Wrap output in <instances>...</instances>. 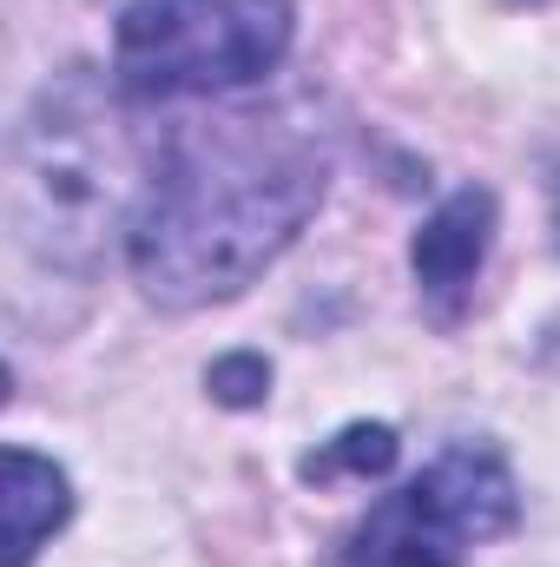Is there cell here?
<instances>
[{
  "label": "cell",
  "instance_id": "7",
  "mask_svg": "<svg viewBox=\"0 0 560 567\" xmlns=\"http://www.w3.org/2000/svg\"><path fill=\"white\" fill-rule=\"evenodd\" d=\"M396 455H403V442H396V429L390 423H350V429H336L317 455H303L297 475H303V482H336V475L376 482V475L396 468Z\"/></svg>",
  "mask_w": 560,
  "mask_h": 567
},
{
  "label": "cell",
  "instance_id": "2",
  "mask_svg": "<svg viewBox=\"0 0 560 567\" xmlns=\"http://www.w3.org/2000/svg\"><path fill=\"white\" fill-rule=\"evenodd\" d=\"M139 152L93 66L53 73L7 140V238L33 278L86 297L139 212Z\"/></svg>",
  "mask_w": 560,
  "mask_h": 567
},
{
  "label": "cell",
  "instance_id": "1",
  "mask_svg": "<svg viewBox=\"0 0 560 567\" xmlns=\"http://www.w3.org/2000/svg\"><path fill=\"white\" fill-rule=\"evenodd\" d=\"M336 152L303 113L191 120L152 152L126 265L152 303L205 310L265 278L330 198Z\"/></svg>",
  "mask_w": 560,
  "mask_h": 567
},
{
  "label": "cell",
  "instance_id": "8",
  "mask_svg": "<svg viewBox=\"0 0 560 567\" xmlns=\"http://www.w3.org/2000/svg\"><path fill=\"white\" fill-rule=\"evenodd\" d=\"M205 390H211V403H225V410H258V403L271 396V363H265L258 350H231V357H218V363L205 370Z\"/></svg>",
  "mask_w": 560,
  "mask_h": 567
},
{
  "label": "cell",
  "instance_id": "6",
  "mask_svg": "<svg viewBox=\"0 0 560 567\" xmlns=\"http://www.w3.org/2000/svg\"><path fill=\"white\" fill-rule=\"evenodd\" d=\"M0 515H7V567H33L40 542L53 528H66L73 488H66V475L46 455H33V449L13 442L0 455Z\"/></svg>",
  "mask_w": 560,
  "mask_h": 567
},
{
  "label": "cell",
  "instance_id": "3",
  "mask_svg": "<svg viewBox=\"0 0 560 567\" xmlns=\"http://www.w3.org/2000/svg\"><path fill=\"white\" fill-rule=\"evenodd\" d=\"M290 40V0H126L113 27V86L139 106L218 100L271 80Z\"/></svg>",
  "mask_w": 560,
  "mask_h": 567
},
{
  "label": "cell",
  "instance_id": "9",
  "mask_svg": "<svg viewBox=\"0 0 560 567\" xmlns=\"http://www.w3.org/2000/svg\"><path fill=\"white\" fill-rule=\"evenodd\" d=\"M554 245H560V172H554Z\"/></svg>",
  "mask_w": 560,
  "mask_h": 567
},
{
  "label": "cell",
  "instance_id": "4",
  "mask_svg": "<svg viewBox=\"0 0 560 567\" xmlns=\"http://www.w3.org/2000/svg\"><path fill=\"white\" fill-rule=\"evenodd\" d=\"M521 495L495 442H448L416 482L383 495L350 535L343 567H462L468 548L508 535Z\"/></svg>",
  "mask_w": 560,
  "mask_h": 567
},
{
  "label": "cell",
  "instance_id": "5",
  "mask_svg": "<svg viewBox=\"0 0 560 567\" xmlns=\"http://www.w3.org/2000/svg\"><path fill=\"white\" fill-rule=\"evenodd\" d=\"M488 245H495V192L488 185H462V192H448L422 218L416 245H409V265H416V284L435 317H455L468 303Z\"/></svg>",
  "mask_w": 560,
  "mask_h": 567
}]
</instances>
